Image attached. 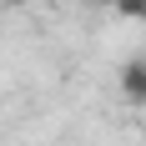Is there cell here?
<instances>
[{
  "mask_svg": "<svg viewBox=\"0 0 146 146\" xmlns=\"http://www.w3.org/2000/svg\"><path fill=\"white\" fill-rule=\"evenodd\" d=\"M111 10H116V15H126V20H146V0H116Z\"/></svg>",
  "mask_w": 146,
  "mask_h": 146,
  "instance_id": "obj_2",
  "label": "cell"
},
{
  "mask_svg": "<svg viewBox=\"0 0 146 146\" xmlns=\"http://www.w3.org/2000/svg\"><path fill=\"white\" fill-rule=\"evenodd\" d=\"M5 5H30V0H5Z\"/></svg>",
  "mask_w": 146,
  "mask_h": 146,
  "instance_id": "obj_3",
  "label": "cell"
},
{
  "mask_svg": "<svg viewBox=\"0 0 146 146\" xmlns=\"http://www.w3.org/2000/svg\"><path fill=\"white\" fill-rule=\"evenodd\" d=\"M121 91L131 101H146V60H126L121 66Z\"/></svg>",
  "mask_w": 146,
  "mask_h": 146,
  "instance_id": "obj_1",
  "label": "cell"
},
{
  "mask_svg": "<svg viewBox=\"0 0 146 146\" xmlns=\"http://www.w3.org/2000/svg\"><path fill=\"white\" fill-rule=\"evenodd\" d=\"M96 5H116V0H96Z\"/></svg>",
  "mask_w": 146,
  "mask_h": 146,
  "instance_id": "obj_4",
  "label": "cell"
}]
</instances>
